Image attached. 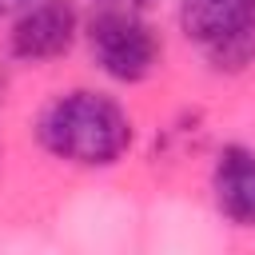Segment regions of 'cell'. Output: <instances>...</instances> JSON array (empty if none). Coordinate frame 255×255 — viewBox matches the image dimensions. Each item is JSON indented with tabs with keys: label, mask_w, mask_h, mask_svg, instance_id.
Returning <instances> with one entry per match:
<instances>
[{
	"label": "cell",
	"mask_w": 255,
	"mask_h": 255,
	"mask_svg": "<svg viewBox=\"0 0 255 255\" xmlns=\"http://www.w3.org/2000/svg\"><path fill=\"white\" fill-rule=\"evenodd\" d=\"M40 143L76 167H112L131 147V116L104 92L76 88L40 112Z\"/></svg>",
	"instance_id": "6da1fadb"
},
{
	"label": "cell",
	"mask_w": 255,
	"mask_h": 255,
	"mask_svg": "<svg viewBox=\"0 0 255 255\" xmlns=\"http://www.w3.org/2000/svg\"><path fill=\"white\" fill-rule=\"evenodd\" d=\"M179 28L215 68L255 60V0H179Z\"/></svg>",
	"instance_id": "7a4b0ae2"
},
{
	"label": "cell",
	"mask_w": 255,
	"mask_h": 255,
	"mask_svg": "<svg viewBox=\"0 0 255 255\" xmlns=\"http://www.w3.org/2000/svg\"><path fill=\"white\" fill-rule=\"evenodd\" d=\"M88 48L100 72L116 84H139L159 64V40L139 20V12L124 8H100L88 24Z\"/></svg>",
	"instance_id": "3957f363"
},
{
	"label": "cell",
	"mask_w": 255,
	"mask_h": 255,
	"mask_svg": "<svg viewBox=\"0 0 255 255\" xmlns=\"http://www.w3.org/2000/svg\"><path fill=\"white\" fill-rule=\"evenodd\" d=\"M76 32H80V16L72 0H32L16 12L8 48L24 64H48L76 44Z\"/></svg>",
	"instance_id": "277c9868"
},
{
	"label": "cell",
	"mask_w": 255,
	"mask_h": 255,
	"mask_svg": "<svg viewBox=\"0 0 255 255\" xmlns=\"http://www.w3.org/2000/svg\"><path fill=\"white\" fill-rule=\"evenodd\" d=\"M211 199L235 227H255V147L227 143L211 163Z\"/></svg>",
	"instance_id": "5b68a950"
},
{
	"label": "cell",
	"mask_w": 255,
	"mask_h": 255,
	"mask_svg": "<svg viewBox=\"0 0 255 255\" xmlns=\"http://www.w3.org/2000/svg\"><path fill=\"white\" fill-rule=\"evenodd\" d=\"M100 8H124V12H147L155 0H96Z\"/></svg>",
	"instance_id": "8992f818"
},
{
	"label": "cell",
	"mask_w": 255,
	"mask_h": 255,
	"mask_svg": "<svg viewBox=\"0 0 255 255\" xmlns=\"http://www.w3.org/2000/svg\"><path fill=\"white\" fill-rule=\"evenodd\" d=\"M24 4H32V0H0V16H16Z\"/></svg>",
	"instance_id": "52a82bcc"
},
{
	"label": "cell",
	"mask_w": 255,
	"mask_h": 255,
	"mask_svg": "<svg viewBox=\"0 0 255 255\" xmlns=\"http://www.w3.org/2000/svg\"><path fill=\"white\" fill-rule=\"evenodd\" d=\"M0 88H4V84H0Z\"/></svg>",
	"instance_id": "ba28073f"
}]
</instances>
